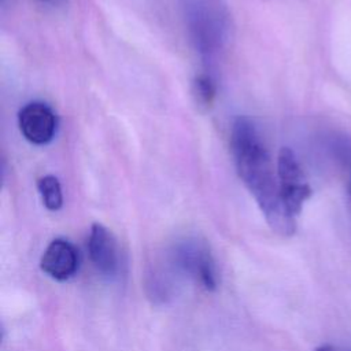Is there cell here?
Here are the masks:
<instances>
[{
	"label": "cell",
	"mask_w": 351,
	"mask_h": 351,
	"mask_svg": "<svg viewBox=\"0 0 351 351\" xmlns=\"http://www.w3.org/2000/svg\"><path fill=\"white\" fill-rule=\"evenodd\" d=\"M230 147L237 174L255 197L269 226L280 236H292L296 218L285 206L278 176L274 174L267 148L251 118L237 117L233 121Z\"/></svg>",
	"instance_id": "cell-1"
},
{
	"label": "cell",
	"mask_w": 351,
	"mask_h": 351,
	"mask_svg": "<svg viewBox=\"0 0 351 351\" xmlns=\"http://www.w3.org/2000/svg\"><path fill=\"white\" fill-rule=\"evenodd\" d=\"M182 10L196 51L206 59L218 56L232 36L230 14L222 0H184Z\"/></svg>",
	"instance_id": "cell-2"
},
{
	"label": "cell",
	"mask_w": 351,
	"mask_h": 351,
	"mask_svg": "<svg viewBox=\"0 0 351 351\" xmlns=\"http://www.w3.org/2000/svg\"><path fill=\"white\" fill-rule=\"evenodd\" d=\"M174 258L177 265L195 277L206 289L217 288L218 277L214 259L207 245L199 240H185L176 247Z\"/></svg>",
	"instance_id": "cell-3"
},
{
	"label": "cell",
	"mask_w": 351,
	"mask_h": 351,
	"mask_svg": "<svg viewBox=\"0 0 351 351\" xmlns=\"http://www.w3.org/2000/svg\"><path fill=\"white\" fill-rule=\"evenodd\" d=\"M18 126L27 141L43 145L53 140L58 119L56 114L48 104L43 101H32L19 110Z\"/></svg>",
	"instance_id": "cell-4"
},
{
	"label": "cell",
	"mask_w": 351,
	"mask_h": 351,
	"mask_svg": "<svg viewBox=\"0 0 351 351\" xmlns=\"http://www.w3.org/2000/svg\"><path fill=\"white\" fill-rule=\"evenodd\" d=\"M40 267L53 280H69L77 271L78 252L70 241L55 239L45 248L40 261Z\"/></svg>",
	"instance_id": "cell-5"
},
{
	"label": "cell",
	"mask_w": 351,
	"mask_h": 351,
	"mask_svg": "<svg viewBox=\"0 0 351 351\" xmlns=\"http://www.w3.org/2000/svg\"><path fill=\"white\" fill-rule=\"evenodd\" d=\"M89 256L99 271L114 276L118 270V244L114 234L101 223H93L88 239Z\"/></svg>",
	"instance_id": "cell-6"
},
{
	"label": "cell",
	"mask_w": 351,
	"mask_h": 351,
	"mask_svg": "<svg viewBox=\"0 0 351 351\" xmlns=\"http://www.w3.org/2000/svg\"><path fill=\"white\" fill-rule=\"evenodd\" d=\"M277 176L280 180L281 189L296 188L306 184L298 158L293 154V151L288 147L281 148L278 152Z\"/></svg>",
	"instance_id": "cell-7"
},
{
	"label": "cell",
	"mask_w": 351,
	"mask_h": 351,
	"mask_svg": "<svg viewBox=\"0 0 351 351\" xmlns=\"http://www.w3.org/2000/svg\"><path fill=\"white\" fill-rule=\"evenodd\" d=\"M37 189L43 204L49 211H58L63 206V195L59 180L55 176H44L37 181Z\"/></svg>",
	"instance_id": "cell-8"
},
{
	"label": "cell",
	"mask_w": 351,
	"mask_h": 351,
	"mask_svg": "<svg viewBox=\"0 0 351 351\" xmlns=\"http://www.w3.org/2000/svg\"><path fill=\"white\" fill-rule=\"evenodd\" d=\"M217 86L211 75L202 73L193 80V96L199 106L208 108L215 99Z\"/></svg>",
	"instance_id": "cell-9"
},
{
	"label": "cell",
	"mask_w": 351,
	"mask_h": 351,
	"mask_svg": "<svg viewBox=\"0 0 351 351\" xmlns=\"http://www.w3.org/2000/svg\"><path fill=\"white\" fill-rule=\"evenodd\" d=\"M315 351H337V350L333 346H330V344H322V346L317 347Z\"/></svg>",
	"instance_id": "cell-10"
},
{
	"label": "cell",
	"mask_w": 351,
	"mask_h": 351,
	"mask_svg": "<svg viewBox=\"0 0 351 351\" xmlns=\"http://www.w3.org/2000/svg\"><path fill=\"white\" fill-rule=\"evenodd\" d=\"M41 3H45V4H49V5H60L64 3V0H40Z\"/></svg>",
	"instance_id": "cell-11"
}]
</instances>
